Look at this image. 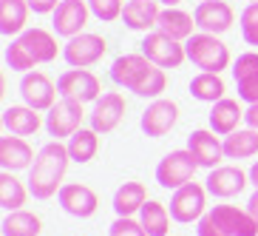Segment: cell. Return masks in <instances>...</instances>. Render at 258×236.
Instances as JSON below:
<instances>
[{"instance_id": "obj_35", "label": "cell", "mask_w": 258, "mask_h": 236, "mask_svg": "<svg viewBox=\"0 0 258 236\" xmlns=\"http://www.w3.org/2000/svg\"><path fill=\"white\" fill-rule=\"evenodd\" d=\"M241 37L247 46H258V0L241 12Z\"/></svg>"}, {"instance_id": "obj_42", "label": "cell", "mask_w": 258, "mask_h": 236, "mask_svg": "<svg viewBox=\"0 0 258 236\" xmlns=\"http://www.w3.org/2000/svg\"><path fill=\"white\" fill-rule=\"evenodd\" d=\"M247 211H250V216L258 222V188H255V194L250 197V202H247Z\"/></svg>"}, {"instance_id": "obj_24", "label": "cell", "mask_w": 258, "mask_h": 236, "mask_svg": "<svg viewBox=\"0 0 258 236\" xmlns=\"http://www.w3.org/2000/svg\"><path fill=\"white\" fill-rule=\"evenodd\" d=\"M17 40L26 46V52L34 57V63H37V66H40V63L57 60V52H60V46H57V40H54L51 31H46V29H26Z\"/></svg>"}, {"instance_id": "obj_33", "label": "cell", "mask_w": 258, "mask_h": 236, "mask_svg": "<svg viewBox=\"0 0 258 236\" xmlns=\"http://www.w3.org/2000/svg\"><path fill=\"white\" fill-rule=\"evenodd\" d=\"M3 60H6V66L12 71H23V74H29L37 63H34V57H31L29 52H26V46L20 43V40H12L6 46V52H3Z\"/></svg>"}, {"instance_id": "obj_31", "label": "cell", "mask_w": 258, "mask_h": 236, "mask_svg": "<svg viewBox=\"0 0 258 236\" xmlns=\"http://www.w3.org/2000/svg\"><path fill=\"white\" fill-rule=\"evenodd\" d=\"M40 230V219L29 211H9L3 219V236H37Z\"/></svg>"}, {"instance_id": "obj_36", "label": "cell", "mask_w": 258, "mask_h": 236, "mask_svg": "<svg viewBox=\"0 0 258 236\" xmlns=\"http://www.w3.org/2000/svg\"><path fill=\"white\" fill-rule=\"evenodd\" d=\"M88 6H91V15L102 23H111V20H119L122 17V9L125 3L122 0H88Z\"/></svg>"}, {"instance_id": "obj_29", "label": "cell", "mask_w": 258, "mask_h": 236, "mask_svg": "<svg viewBox=\"0 0 258 236\" xmlns=\"http://www.w3.org/2000/svg\"><path fill=\"white\" fill-rule=\"evenodd\" d=\"M69 154H71V160L74 162H91L94 157H97V151H99V134L94 128H80V131H74L69 137Z\"/></svg>"}, {"instance_id": "obj_41", "label": "cell", "mask_w": 258, "mask_h": 236, "mask_svg": "<svg viewBox=\"0 0 258 236\" xmlns=\"http://www.w3.org/2000/svg\"><path fill=\"white\" fill-rule=\"evenodd\" d=\"M244 122H247V128L258 131V103H250V108L244 111Z\"/></svg>"}, {"instance_id": "obj_32", "label": "cell", "mask_w": 258, "mask_h": 236, "mask_svg": "<svg viewBox=\"0 0 258 236\" xmlns=\"http://www.w3.org/2000/svg\"><path fill=\"white\" fill-rule=\"evenodd\" d=\"M0 205L6 211H20L26 205V188L20 185V179H15L12 171L0 174Z\"/></svg>"}, {"instance_id": "obj_17", "label": "cell", "mask_w": 258, "mask_h": 236, "mask_svg": "<svg viewBox=\"0 0 258 236\" xmlns=\"http://www.w3.org/2000/svg\"><path fill=\"white\" fill-rule=\"evenodd\" d=\"M247 182H250V174H244L241 168L219 165V168L210 171L205 188H207V194H213V197L230 199V197H235V194H241V191L247 188Z\"/></svg>"}, {"instance_id": "obj_28", "label": "cell", "mask_w": 258, "mask_h": 236, "mask_svg": "<svg viewBox=\"0 0 258 236\" xmlns=\"http://www.w3.org/2000/svg\"><path fill=\"white\" fill-rule=\"evenodd\" d=\"M170 211H167L162 202H153V199H148L142 205V211H139V222H142V228L148 230V236H167V230H170Z\"/></svg>"}, {"instance_id": "obj_22", "label": "cell", "mask_w": 258, "mask_h": 236, "mask_svg": "<svg viewBox=\"0 0 258 236\" xmlns=\"http://www.w3.org/2000/svg\"><path fill=\"white\" fill-rule=\"evenodd\" d=\"M31 160H37V157H34L31 145L26 143L23 137H15V134L0 137V165H3V171H20V168H29Z\"/></svg>"}, {"instance_id": "obj_40", "label": "cell", "mask_w": 258, "mask_h": 236, "mask_svg": "<svg viewBox=\"0 0 258 236\" xmlns=\"http://www.w3.org/2000/svg\"><path fill=\"white\" fill-rule=\"evenodd\" d=\"M62 0H29V6H31L34 15H48V12H54Z\"/></svg>"}, {"instance_id": "obj_4", "label": "cell", "mask_w": 258, "mask_h": 236, "mask_svg": "<svg viewBox=\"0 0 258 236\" xmlns=\"http://www.w3.org/2000/svg\"><path fill=\"white\" fill-rule=\"evenodd\" d=\"M142 54L148 57L151 63H156L159 69H179L184 60H187V52H184V43L182 40H173L167 37L165 31H148L145 40L139 43Z\"/></svg>"}, {"instance_id": "obj_15", "label": "cell", "mask_w": 258, "mask_h": 236, "mask_svg": "<svg viewBox=\"0 0 258 236\" xmlns=\"http://www.w3.org/2000/svg\"><path fill=\"white\" fill-rule=\"evenodd\" d=\"M187 151L196 157L199 168H219V162L224 160V143H219L213 128H199L187 137Z\"/></svg>"}, {"instance_id": "obj_3", "label": "cell", "mask_w": 258, "mask_h": 236, "mask_svg": "<svg viewBox=\"0 0 258 236\" xmlns=\"http://www.w3.org/2000/svg\"><path fill=\"white\" fill-rule=\"evenodd\" d=\"M184 52H187V60L193 66H199L202 71L221 74L230 66V49L219 40V34L199 31L190 40H184Z\"/></svg>"}, {"instance_id": "obj_25", "label": "cell", "mask_w": 258, "mask_h": 236, "mask_svg": "<svg viewBox=\"0 0 258 236\" xmlns=\"http://www.w3.org/2000/svg\"><path fill=\"white\" fill-rule=\"evenodd\" d=\"M29 0H0V31L3 37H20L29 20Z\"/></svg>"}, {"instance_id": "obj_8", "label": "cell", "mask_w": 258, "mask_h": 236, "mask_svg": "<svg viewBox=\"0 0 258 236\" xmlns=\"http://www.w3.org/2000/svg\"><path fill=\"white\" fill-rule=\"evenodd\" d=\"M57 88H60V97H69V100H77V103H97L99 100V85L97 74L88 69H69L62 71L60 80H57Z\"/></svg>"}, {"instance_id": "obj_9", "label": "cell", "mask_w": 258, "mask_h": 236, "mask_svg": "<svg viewBox=\"0 0 258 236\" xmlns=\"http://www.w3.org/2000/svg\"><path fill=\"white\" fill-rule=\"evenodd\" d=\"M46 128L54 139H62V137H71L74 131L83 128V103L69 97H60L48 108L46 114Z\"/></svg>"}, {"instance_id": "obj_44", "label": "cell", "mask_w": 258, "mask_h": 236, "mask_svg": "<svg viewBox=\"0 0 258 236\" xmlns=\"http://www.w3.org/2000/svg\"><path fill=\"white\" fill-rule=\"evenodd\" d=\"M162 6H179V3H182V0H159Z\"/></svg>"}, {"instance_id": "obj_30", "label": "cell", "mask_w": 258, "mask_h": 236, "mask_svg": "<svg viewBox=\"0 0 258 236\" xmlns=\"http://www.w3.org/2000/svg\"><path fill=\"white\" fill-rule=\"evenodd\" d=\"M224 91L227 88H224L221 74H213V71H202L190 80V94L202 103H219V100H224Z\"/></svg>"}, {"instance_id": "obj_38", "label": "cell", "mask_w": 258, "mask_h": 236, "mask_svg": "<svg viewBox=\"0 0 258 236\" xmlns=\"http://www.w3.org/2000/svg\"><path fill=\"white\" fill-rule=\"evenodd\" d=\"M252 71H258V52L238 54V60L233 63V77H235V80H241V77L252 74Z\"/></svg>"}, {"instance_id": "obj_20", "label": "cell", "mask_w": 258, "mask_h": 236, "mask_svg": "<svg viewBox=\"0 0 258 236\" xmlns=\"http://www.w3.org/2000/svg\"><path fill=\"white\" fill-rule=\"evenodd\" d=\"M43 125V117H40L37 108L31 106H9L3 108V128L15 137H31L37 134V128Z\"/></svg>"}, {"instance_id": "obj_6", "label": "cell", "mask_w": 258, "mask_h": 236, "mask_svg": "<svg viewBox=\"0 0 258 236\" xmlns=\"http://www.w3.org/2000/svg\"><path fill=\"white\" fill-rule=\"evenodd\" d=\"M108 52V43L99 34H91V31H83L71 37L66 46H62V57L71 69H88L94 63H99Z\"/></svg>"}, {"instance_id": "obj_18", "label": "cell", "mask_w": 258, "mask_h": 236, "mask_svg": "<svg viewBox=\"0 0 258 236\" xmlns=\"http://www.w3.org/2000/svg\"><path fill=\"white\" fill-rule=\"evenodd\" d=\"M57 199H60L62 211L71 213V216H77V219H88V216L97 211V205H99L97 194H94L88 185H83V182L62 185L60 194H57Z\"/></svg>"}, {"instance_id": "obj_12", "label": "cell", "mask_w": 258, "mask_h": 236, "mask_svg": "<svg viewBox=\"0 0 258 236\" xmlns=\"http://www.w3.org/2000/svg\"><path fill=\"white\" fill-rule=\"evenodd\" d=\"M57 94H60V88L43 71H29L20 80V97H23V103L31 108H37V111H48L57 103Z\"/></svg>"}, {"instance_id": "obj_23", "label": "cell", "mask_w": 258, "mask_h": 236, "mask_svg": "<svg viewBox=\"0 0 258 236\" xmlns=\"http://www.w3.org/2000/svg\"><path fill=\"white\" fill-rule=\"evenodd\" d=\"M156 29L165 31L167 37L173 40H190L193 37V29H199L196 26V17L187 15V12H182L179 6H165L159 15V23H156Z\"/></svg>"}, {"instance_id": "obj_5", "label": "cell", "mask_w": 258, "mask_h": 236, "mask_svg": "<svg viewBox=\"0 0 258 236\" xmlns=\"http://www.w3.org/2000/svg\"><path fill=\"white\" fill-rule=\"evenodd\" d=\"M196 157L187 151V148H182V151H170L165 157V160L156 165V182L162 185V188L167 191H179L182 185L193 182V174H196Z\"/></svg>"}, {"instance_id": "obj_21", "label": "cell", "mask_w": 258, "mask_h": 236, "mask_svg": "<svg viewBox=\"0 0 258 236\" xmlns=\"http://www.w3.org/2000/svg\"><path fill=\"white\" fill-rule=\"evenodd\" d=\"M241 120H244V108L238 106V100L224 97V100H219V103H213V108H210V128L216 131V134L227 137V134L238 131Z\"/></svg>"}, {"instance_id": "obj_2", "label": "cell", "mask_w": 258, "mask_h": 236, "mask_svg": "<svg viewBox=\"0 0 258 236\" xmlns=\"http://www.w3.org/2000/svg\"><path fill=\"white\" fill-rule=\"evenodd\" d=\"M199 236H258V222L247 208L216 205L199 219Z\"/></svg>"}, {"instance_id": "obj_7", "label": "cell", "mask_w": 258, "mask_h": 236, "mask_svg": "<svg viewBox=\"0 0 258 236\" xmlns=\"http://www.w3.org/2000/svg\"><path fill=\"white\" fill-rule=\"evenodd\" d=\"M207 213V188L196 182L182 185L179 191H173L170 197V216L176 222H199Z\"/></svg>"}, {"instance_id": "obj_16", "label": "cell", "mask_w": 258, "mask_h": 236, "mask_svg": "<svg viewBox=\"0 0 258 236\" xmlns=\"http://www.w3.org/2000/svg\"><path fill=\"white\" fill-rule=\"evenodd\" d=\"M125 117V97L119 91H108L94 103L91 111V128L97 134H111Z\"/></svg>"}, {"instance_id": "obj_11", "label": "cell", "mask_w": 258, "mask_h": 236, "mask_svg": "<svg viewBox=\"0 0 258 236\" xmlns=\"http://www.w3.org/2000/svg\"><path fill=\"white\" fill-rule=\"evenodd\" d=\"M179 122V106H176L173 100H153L151 106L145 108V114L142 120H139V125H142L145 131V137H153V139H159L165 137V134H170L173 131V125Z\"/></svg>"}, {"instance_id": "obj_43", "label": "cell", "mask_w": 258, "mask_h": 236, "mask_svg": "<svg viewBox=\"0 0 258 236\" xmlns=\"http://www.w3.org/2000/svg\"><path fill=\"white\" fill-rule=\"evenodd\" d=\"M250 182H252V185H255V188H258V162H255V165L250 168Z\"/></svg>"}, {"instance_id": "obj_10", "label": "cell", "mask_w": 258, "mask_h": 236, "mask_svg": "<svg viewBox=\"0 0 258 236\" xmlns=\"http://www.w3.org/2000/svg\"><path fill=\"white\" fill-rule=\"evenodd\" d=\"M156 69V63H151L142 52L139 54H122L116 57L114 66H111V80L128 91H137L139 85L145 83V77Z\"/></svg>"}, {"instance_id": "obj_46", "label": "cell", "mask_w": 258, "mask_h": 236, "mask_svg": "<svg viewBox=\"0 0 258 236\" xmlns=\"http://www.w3.org/2000/svg\"><path fill=\"white\" fill-rule=\"evenodd\" d=\"M199 3H202V0H199Z\"/></svg>"}, {"instance_id": "obj_45", "label": "cell", "mask_w": 258, "mask_h": 236, "mask_svg": "<svg viewBox=\"0 0 258 236\" xmlns=\"http://www.w3.org/2000/svg\"><path fill=\"white\" fill-rule=\"evenodd\" d=\"M250 3H255V0H250Z\"/></svg>"}, {"instance_id": "obj_37", "label": "cell", "mask_w": 258, "mask_h": 236, "mask_svg": "<svg viewBox=\"0 0 258 236\" xmlns=\"http://www.w3.org/2000/svg\"><path fill=\"white\" fill-rule=\"evenodd\" d=\"M111 236H148V230L142 228V222L134 216H119L111 225Z\"/></svg>"}, {"instance_id": "obj_14", "label": "cell", "mask_w": 258, "mask_h": 236, "mask_svg": "<svg viewBox=\"0 0 258 236\" xmlns=\"http://www.w3.org/2000/svg\"><path fill=\"white\" fill-rule=\"evenodd\" d=\"M51 15H54V31L60 37L71 40L77 34H83L88 15H91V6H88V0H62Z\"/></svg>"}, {"instance_id": "obj_1", "label": "cell", "mask_w": 258, "mask_h": 236, "mask_svg": "<svg viewBox=\"0 0 258 236\" xmlns=\"http://www.w3.org/2000/svg\"><path fill=\"white\" fill-rule=\"evenodd\" d=\"M71 162V154H69V145H62L60 139L43 145L37 151V160L29 171V191L31 197L37 199H48L54 194H60L62 188V176H66V168Z\"/></svg>"}, {"instance_id": "obj_39", "label": "cell", "mask_w": 258, "mask_h": 236, "mask_svg": "<svg viewBox=\"0 0 258 236\" xmlns=\"http://www.w3.org/2000/svg\"><path fill=\"white\" fill-rule=\"evenodd\" d=\"M235 85H238V97H241L244 103H258V71L241 77V80H235Z\"/></svg>"}, {"instance_id": "obj_26", "label": "cell", "mask_w": 258, "mask_h": 236, "mask_svg": "<svg viewBox=\"0 0 258 236\" xmlns=\"http://www.w3.org/2000/svg\"><path fill=\"white\" fill-rule=\"evenodd\" d=\"M258 154V131L238 128L224 137V157L227 160H250Z\"/></svg>"}, {"instance_id": "obj_34", "label": "cell", "mask_w": 258, "mask_h": 236, "mask_svg": "<svg viewBox=\"0 0 258 236\" xmlns=\"http://www.w3.org/2000/svg\"><path fill=\"white\" fill-rule=\"evenodd\" d=\"M165 88H167L165 69H159V66H156V69H153L151 74L145 77V83L139 85V88H137L134 94H137V97H142V100H159Z\"/></svg>"}, {"instance_id": "obj_27", "label": "cell", "mask_w": 258, "mask_h": 236, "mask_svg": "<svg viewBox=\"0 0 258 236\" xmlns=\"http://www.w3.org/2000/svg\"><path fill=\"white\" fill-rule=\"evenodd\" d=\"M148 202V191L142 182H125L116 188L114 194V211L116 216H134L142 211V205Z\"/></svg>"}, {"instance_id": "obj_19", "label": "cell", "mask_w": 258, "mask_h": 236, "mask_svg": "<svg viewBox=\"0 0 258 236\" xmlns=\"http://www.w3.org/2000/svg\"><path fill=\"white\" fill-rule=\"evenodd\" d=\"M162 15V3L159 0H128L122 9V23L131 31H156Z\"/></svg>"}, {"instance_id": "obj_13", "label": "cell", "mask_w": 258, "mask_h": 236, "mask_svg": "<svg viewBox=\"0 0 258 236\" xmlns=\"http://www.w3.org/2000/svg\"><path fill=\"white\" fill-rule=\"evenodd\" d=\"M193 17H196V26L207 34H224L235 23V12L227 0H202Z\"/></svg>"}]
</instances>
